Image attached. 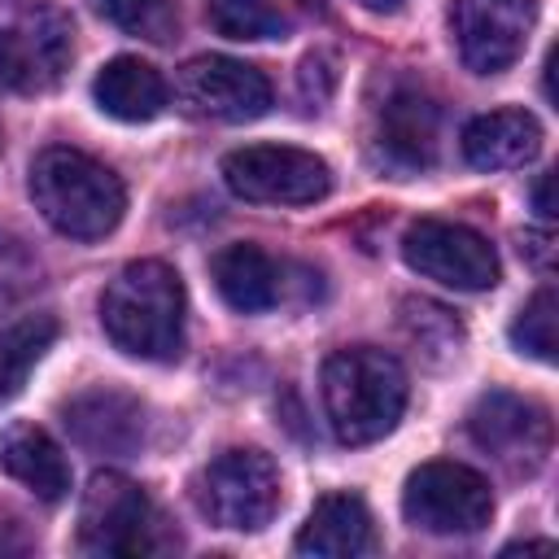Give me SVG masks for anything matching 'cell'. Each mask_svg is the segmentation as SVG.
Segmentation results:
<instances>
[{
    "mask_svg": "<svg viewBox=\"0 0 559 559\" xmlns=\"http://www.w3.org/2000/svg\"><path fill=\"white\" fill-rule=\"evenodd\" d=\"M214 288H218V297L231 310L262 314V310L280 306L284 275H280V262L266 249H258V245H227L214 258Z\"/></svg>",
    "mask_w": 559,
    "mask_h": 559,
    "instance_id": "cell-19",
    "label": "cell"
},
{
    "mask_svg": "<svg viewBox=\"0 0 559 559\" xmlns=\"http://www.w3.org/2000/svg\"><path fill=\"white\" fill-rule=\"evenodd\" d=\"M297 555H332V559H354L376 550V524L371 511L358 493H323L314 511L306 515L297 533Z\"/></svg>",
    "mask_w": 559,
    "mask_h": 559,
    "instance_id": "cell-15",
    "label": "cell"
},
{
    "mask_svg": "<svg viewBox=\"0 0 559 559\" xmlns=\"http://www.w3.org/2000/svg\"><path fill=\"white\" fill-rule=\"evenodd\" d=\"M550 183H555V175H542L537 179V192H533V201H537V214L550 223L555 218V201H550Z\"/></svg>",
    "mask_w": 559,
    "mask_h": 559,
    "instance_id": "cell-24",
    "label": "cell"
},
{
    "mask_svg": "<svg viewBox=\"0 0 559 559\" xmlns=\"http://www.w3.org/2000/svg\"><path fill=\"white\" fill-rule=\"evenodd\" d=\"M542 148V122L528 109H489L463 127V157L476 170H511Z\"/></svg>",
    "mask_w": 559,
    "mask_h": 559,
    "instance_id": "cell-16",
    "label": "cell"
},
{
    "mask_svg": "<svg viewBox=\"0 0 559 559\" xmlns=\"http://www.w3.org/2000/svg\"><path fill=\"white\" fill-rule=\"evenodd\" d=\"M70 57H74L70 17L52 4H35L17 13L13 26L0 31V87L48 92L70 70Z\"/></svg>",
    "mask_w": 559,
    "mask_h": 559,
    "instance_id": "cell-9",
    "label": "cell"
},
{
    "mask_svg": "<svg viewBox=\"0 0 559 559\" xmlns=\"http://www.w3.org/2000/svg\"><path fill=\"white\" fill-rule=\"evenodd\" d=\"M223 183L258 205H314L332 192V166L297 144H245L223 157Z\"/></svg>",
    "mask_w": 559,
    "mask_h": 559,
    "instance_id": "cell-7",
    "label": "cell"
},
{
    "mask_svg": "<svg viewBox=\"0 0 559 559\" xmlns=\"http://www.w3.org/2000/svg\"><path fill=\"white\" fill-rule=\"evenodd\" d=\"M402 515L406 524L437 537H472L493 515V489L476 467L454 459H432L406 476Z\"/></svg>",
    "mask_w": 559,
    "mask_h": 559,
    "instance_id": "cell-5",
    "label": "cell"
},
{
    "mask_svg": "<svg viewBox=\"0 0 559 559\" xmlns=\"http://www.w3.org/2000/svg\"><path fill=\"white\" fill-rule=\"evenodd\" d=\"M537 26V0H454L450 31L472 74L511 70Z\"/></svg>",
    "mask_w": 559,
    "mask_h": 559,
    "instance_id": "cell-10",
    "label": "cell"
},
{
    "mask_svg": "<svg viewBox=\"0 0 559 559\" xmlns=\"http://www.w3.org/2000/svg\"><path fill=\"white\" fill-rule=\"evenodd\" d=\"M472 441L511 476H533L550 459V415L515 393H485L467 415Z\"/></svg>",
    "mask_w": 559,
    "mask_h": 559,
    "instance_id": "cell-11",
    "label": "cell"
},
{
    "mask_svg": "<svg viewBox=\"0 0 559 559\" xmlns=\"http://www.w3.org/2000/svg\"><path fill=\"white\" fill-rule=\"evenodd\" d=\"M92 96H96L100 114H109L118 122H153L170 105L166 79L148 61H140V57L105 61L100 74L92 79Z\"/></svg>",
    "mask_w": 559,
    "mask_h": 559,
    "instance_id": "cell-18",
    "label": "cell"
},
{
    "mask_svg": "<svg viewBox=\"0 0 559 559\" xmlns=\"http://www.w3.org/2000/svg\"><path fill=\"white\" fill-rule=\"evenodd\" d=\"M437 140H441V114L419 87H393L376 109L371 148L380 166L397 175L428 170L437 162Z\"/></svg>",
    "mask_w": 559,
    "mask_h": 559,
    "instance_id": "cell-13",
    "label": "cell"
},
{
    "mask_svg": "<svg viewBox=\"0 0 559 559\" xmlns=\"http://www.w3.org/2000/svg\"><path fill=\"white\" fill-rule=\"evenodd\" d=\"M31 201L44 223L70 240H100L122 223V179L83 148L52 144L31 162Z\"/></svg>",
    "mask_w": 559,
    "mask_h": 559,
    "instance_id": "cell-2",
    "label": "cell"
},
{
    "mask_svg": "<svg viewBox=\"0 0 559 559\" xmlns=\"http://www.w3.org/2000/svg\"><path fill=\"white\" fill-rule=\"evenodd\" d=\"M183 280L175 266L157 258L127 262L100 293V328L105 336L144 362H170L183 349Z\"/></svg>",
    "mask_w": 559,
    "mask_h": 559,
    "instance_id": "cell-1",
    "label": "cell"
},
{
    "mask_svg": "<svg viewBox=\"0 0 559 559\" xmlns=\"http://www.w3.org/2000/svg\"><path fill=\"white\" fill-rule=\"evenodd\" d=\"M52 336H57V323L48 314H22L0 328V406L22 393L26 376L48 354Z\"/></svg>",
    "mask_w": 559,
    "mask_h": 559,
    "instance_id": "cell-20",
    "label": "cell"
},
{
    "mask_svg": "<svg viewBox=\"0 0 559 559\" xmlns=\"http://www.w3.org/2000/svg\"><path fill=\"white\" fill-rule=\"evenodd\" d=\"M0 467L44 502H61L70 493V463L39 424L17 419L0 432Z\"/></svg>",
    "mask_w": 559,
    "mask_h": 559,
    "instance_id": "cell-17",
    "label": "cell"
},
{
    "mask_svg": "<svg viewBox=\"0 0 559 559\" xmlns=\"http://www.w3.org/2000/svg\"><path fill=\"white\" fill-rule=\"evenodd\" d=\"M362 9H371V13H393V9H402V0H358Z\"/></svg>",
    "mask_w": 559,
    "mask_h": 559,
    "instance_id": "cell-25",
    "label": "cell"
},
{
    "mask_svg": "<svg viewBox=\"0 0 559 559\" xmlns=\"http://www.w3.org/2000/svg\"><path fill=\"white\" fill-rule=\"evenodd\" d=\"M9 306H13V297H9V288H4V284H0V319H4V314H9Z\"/></svg>",
    "mask_w": 559,
    "mask_h": 559,
    "instance_id": "cell-26",
    "label": "cell"
},
{
    "mask_svg": "<svg viewBox=\"0 0 559 559\" xmlns=\"http://www.w3.org/2000/svg\"><path fill=\"white\" fill-rule=\"evenodd\" d=\"M192 493H197L201 515L231 533L266 528L284 502L280 467L262 450H223L218 459L201 467Z\"/></svg>",
    "mask_w": 559,
    "mask_h": 559,
    "instance_id": "cell-4",
    "label": "cell"
},
{
    "mask_svg": "<svg viewBox=\"0 0 559 559\" xmlns=\"http://www.w3.org/2000/svg\"><path fill=\"white\" fill-rule=\"evenodd\" d=\"M157 528H162V520H157L148 493L131 476L96 472L87 480L83 507H79V546L87 555H105V559L153 555L162 546Z\"/></svg>",
    "mask_w": 559,
    "mask_h": 559,
    "instance_id": "cell-6",
    "label": "cell"
},
{
    "mask_svg": "<svg viewBox=\"0 0 559 559\" xmlns=\"http://www.w3.org/2000/svg\"><path fill=\"white\" fill-rule=\"evenodd\" d=\"M402 258L415 275L437 280L459 293H480L498 284V253L467 223H450V218L411 223L402 236Z\"/></svg>",
    "mask_w": 559,
    "mask_h": 559,
    "instance_id": "cell-8",
    "label": "cell"
},
{
    "mask_svg": "<svg viewBox=\"0 0 559 559\" xmlns=\"http://www.w3.org/2000/svg\"><path fill=\"white\" fill-rule=\"evenodd\" d=\"M70 437L92 454H135L144 445V406L127 389L92 384L61 406Z\"/></svg>",
    "mask_w": 559,
    "mask_h": 559,
    "instance_id": "cell-14",
    "label": "cell"
},
{
    "mask_svg": "<svg viewBox=\"0 0 559 559\" xmlns=\"http://www.w3.org/2000/svg\"><path fill=\"white\" fill-rule=\"evenodd\" d=\"M511 345L537 362H555V288H537L511 323Z\"/></svg>",
    "mask_w": 559,
    "mask_h": 559,
    "instance_id": "cell-23",
    "label": "cell"
},
{
    "mask_svg": "<svg viewBox=\"0 0 559 559\" xmlns=\"http://www.w3.org/2000/svg\"><path fill=\"white\" fill-rule=\"evenodd\" d=\"M100 13L127 35H140L148 44H170L179 35L175 0H100Z\"/></svg>",
    "mask_w": 559,
    "mask_h": 559,
    "instance_id": "cell-22",
    "label": "cell"
},
{
    "mask_svg": "<svg viewBox=\"0 0 559 559\" xmlns=\"http://www.w3.org/2000/svg\"><path fill=\"white\" fill-rule=\"evenodd\" d=\"M175 96L192 118L253 122L271 109V79L236 57H192L175 79Z\"/></svg>",
    "mask_w": 559,
    "mask_h": 559,
    "instance_id": "cell-12",
    "label": "cell"
},
{
    "mask_svg": "<svg viewBox=\"0 0 559 559\" xmlns=\"http://www.w3.org/2000/svg\"><path fill=\"white\" fill-rule=\"evenodd\" d=\"M323 411L341 445H371L389 437L406 411V371L376 345L336 349L323 362Z\"/></svg>",
    "mask_w": 559,
    "mask_h": 559,
    "instance_id": "cell-3",
    "label": "cell"
},
{
    "mask_svg": "<svg viewBox=\"0 0 559 559\" xmlns=\"http://www.w3.org/2000/svg\"><path fill=\"white\" fill-rule=\"evenodd\" d=\"M205 17L218 35L245 39V44L288 35V17L271 0H205Z\"/></svg>",
    "mask_w": 559,
    "mask_h": 559,
    "instance_id": "cell-21",
    "label": "cell"
}]
</instances>
